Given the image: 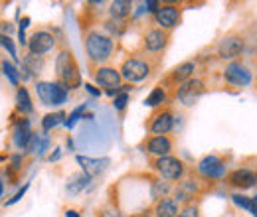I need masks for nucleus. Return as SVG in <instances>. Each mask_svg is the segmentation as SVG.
I'll return each instance as SVG.
<instances>
[{
	"label": "nucleus",
	"instance_id": "20",
	"mask_svg": "<svg viewBox=\"0 0 257 217\" xmlns=\"http://www.w3.org/2000/svg\"><path fill=\"white\" fill-rule=\"evenodd\" d=\"M16 111L20 115H30V113H34L32 97H30L28 89L24 85H18V89H16Z\"/></svg>",
	"mask_w": 257,
	"mask_h": 217
},
{
	"label": "nucleus",
	"instance_id": "12",
	"mask_svg": "<svg viewBox=\"0 0 257 217\" xmlns=\"http://www.w3.org/2000/svg\"><path fill=\"white\" fill-rule=\"evenodd\" d=\"M206 91V85H204V81L202 79H198V77H192L190 81H186L184 85H180L178 87V91H176V99H178V103L180 105H184V107H192L194 103L204 95Z\"/></svg>",
	"mask_w": 257,
	"mask_h": 217
},
{
	"label": "nucleus",
	"instance_id": "39",
	"mask_svg": "<svg viewBox=\"0 0 257 217\" xmlns=\"http://www.w3.org/2000/svg\"><path fill=\"white\" fill-rule=\"evenodd\" d=\"M255 184H257V172H255Z\"/></svg>",
	"mask_w": 257,
	"mask_h": 217
},
{
	"label": "nucleus",
	"instance_id": "37",
	"mask_svg": "<svg viewBox=\"0 0 257 217\" xmlns=\"http://www.w3.org/2000/svg\"><path fill=\"white\" fill-rule=\"evenodd\" d=\"M2 191H4V182H2V178H0V197H2Z\"/></svg>",
	"mask_w": 257,
	"mask_h": 217
},
{
	"label": "nucleus",
	"instance_id": "31",
	"mask_svg": "<svg viewBox=\"0 0 257 217\" xmlns=\"http://www.w3.org/2000/svg\"><path fill=\"white\" fill-rule=\"evenodd\" d=\"M26 189H28V184H24V186L20 187V189H18V191L14 193V197H10V199L6 201V205H12V203H16V201H20V199H22V195L26 193Z\"/></svg>",
	"mask_w": 257,
	"mask_h": 217
},
{
	"label": "nucleus",
	"instance_id": "13",
	"mask_svg": "<svg viewBox=\"0 0 257 217\" xmlns=\"http://www.w3.org/2000/svg\"><path fill=\"white\" fill-rule=\"evenodd\" d=\"M198 174L204 180H220L225 178V162L220 156H204L198 164Z\"/></svg>",
	"mask_w": 257,
	"mask_h": 217
},
{
	"label": "nucleus",
	"instance_id": "1",
	"mask_svg": "<svg viewBox=\"0 0 257 217\" xmlns=\"http://www.w3.org/2000/svg\"><path fill=\"white\" fill-rule=\"evenodd\" d=\"M162 62H164V56H151L145 52H137L128 56L127 60H123L119 71H121V77L128 83H141L149 79L155 71H159Z\"/></svg>",
	"mask_w": 257,
	"mask_h": 217
},
{
	"label": "nucleus",
	"instance_id": "16",
	"mask_svg": "<svg viewBox=\"0 0 257 217\" xmlns=\"http://www.w3.org/2000/svg\"><path fill=\"white\" fill-rule=\"evenodd\" d=\"M245 48V40L241 36H225L218 46V56L222 60H235L237 56H241Z\"/></svg>",
	"mask_w": 257,
	"mask_h": 217
},
{
	"label": "nucleus",
	"instance_id": "3",
	"mask_svg": "<svg viewBox=\"0 0 257 217\" xmlns=\"http://www.w3.org/2000/svg\"><path fill=\"white\" fill-rule=\"evenodd\" d=\"M56 77L65 91L81 87V71H79L77 60H75L73 52L65 46L60 50V54L56 58Z\"/></svg>",
	"mask_w": 257,
	"mask_h": 217
},
{
	"label": "nucleus",
	"instance_id": "11",
	"mask_svg": "<svg viewBox=\"0 0 257 217\" xmlns=\"http://www.w3.org/2000/svg\"><path fill=\"white\" fill-rule=\"evenodd\" d=\"M174 148V136L170 134H149L143 142V152L149 158H162V156H170Z\"/></svg>",
	"mask_w": 257,
	"mask_h": 217
},
{
	"label": "nucleus",
	"instance_id": "24",
	"mask_svg": "<svg viewBox=\"0 0 257 217\" xmlns=\"http://www.w3.org/2000/svg\"><path fill=\"white\" fill-rule=\"evenodd\" d=\"M172 191V186L168 180H162V178H155L153 182V197H157V201L162 197H168V193Z\"/></svg>",
	"mask_w": 257,
	"mask_h": 217
},
{
	"label": "nucleus",
	"instance_id": "7",
	"mask_svg": "<svg viewBox=\"0 0 257 217\" xmlns=\"http://www.w3.org/2000/svg\"><path fill=\"white\" fill-rule=\"evenodd\" d=\"M182 10H184L182 4H178V2H161V8L153 14L155 24L162 30L172 32L182 22Z\"/></svg>",
	"mask_w": 257,
	"mask_h": 217
},
{
	"label": "nucleus",
	"instance_id": "21",
	"mask_svg": "<svg viewBox=\"0 0 257 217\" xmlns=\"http://www.w3.org/2000/svg\"><path fill=\"white\" fill-rule=\"evenodd\" d=\"M77 162L81 164V168H83V172L89 176V178H93L97 176L107 164H109V160L105 158V160H91V158H87V156H77Z\"/></svg>",
	"mask_w": 257,
	"mask_h": 217
},
{
	"label": "nucleus",
	"instance_id": "9",
	"mask_svg": "<svg viewBox=\"0 0 257 217\" xmlns=\"http://www.w3.org/2000/svg\"><path fill=\"white\" fill-rule=\"evenodd\" d=\"M194 71H196V63L194 62H182L180 65L172 67V69L164 75L161 87H164L166 91H168V89H176V91H178V87H180V85H184L186 81H190V79H192Z\"/></svg>",
	"mask_w": 257,
	"mask_h": 217
},
{
	"label": "nucleus",
	"instance_id": "35",
	"mask_svg": "<svg viewBox=\"0 0 257 217\" xmlns=\"http://www.w3.org/2000/svg\"><path fill=\"white\" fill-rule=\"evenodd\" d=\"M60 156H62V152H60V150H56V152H54V154L50 156V162H52V160H58V158H60Z\"/></svg>",
	"mask_w": 257,
	"mask_h": 217
},
{
	"label": "nucleus",
	"instance_id": "36",
	"mask_svg": "<svg viewBox=\"0 0 257 217\" xmlns=\"http://www.w3.org/2000/svg\"><path fill=\"white\" fill-rule=\"evenodd\" d=\"M65 217H79V215H77V211H73V209H69V211H65Z\"/></svg>",
	"mask_w": 257,
	"mask_h": 217
},
{
	"label": "nucleus",
	"instance_id": "32",
	"mask_svg": "<svg viewBox=\"0 0 257 217\" xmlns=\"http://www.w3.org/2000/svg\"><path fill=\"white\" fill-rule=\"evenodd\" d=\"M48 146H50L48 136H42V138H40V146H38V154H44V152L48 150Z\"/></svg>",
	"mask_w": 257,
	"mask_h": 217
},
{
	"label": "nucleus",
	"instance_id": "26",
	"mask_svg": "<svg viewBox=\"0 0 257 217\" xmlns=\"http://www.w3.org/2000/svg\"><path fill=\"white\" fill-rule=\"evenodd\" d=\"M231 199H233V203H235L237 207H241V209H245V211H249L251 215L257 217V209H255V205H253V199H251V197L241 195V193H233Z\"/></svg>",
	"mask_w": 257,
	"mask_h": 217
},
{
	"label": "nucleus",
	"instance_id": "8",
	"mask_svg": "<svg viewBox=\"0 0 257 217\" xmlns=\"http://www.w3.org/2000/svg\"><path fill=\"white\" fill-rule=\"evenodd\" d=\"M36 93L42 105L46 107H60L67 101V91L58 81H38L36 83Z\"/></svg>",
	"mask_w": 257,
	"mask_h": 217
},
{
	"label": "nucleus",
	"instance_id": "25",
	"mask_svg": "<svg viewBox=\"0 0 257 217\" xmlns=\"http://www.w3.org/2000/svg\"><path fill=\"white\" fill-rule=\"evenodd\" d=\"M65 123V113L64 111H58V113H50V115H46L44 119H42V128L48 132V130H52V128H56L58 124Z\"/></svg>",
	"mask_w": 257,
	"mask_h": 217
},
{
	"label": "nucleus",
	"instance_id": "19",
	"mask_svg": "<svg viewBox=\"0 0 257 217\" xmlns=\"http://www.w3.org/2000/svg\"><path fill=\"white\" fill-rule=\"evenodd\" d=\"M131 12H133V2H128V0H115V2L109 4L111 20L123 22V20H127L128 16H131Z\"/></svg>",
	"mask_w": 257,
	"mask_h": 217
},
{
	"label": "nucleus",
	"instance_id": "15",
	"mask_svg": "<svg viewBox=\"0 0 257 217\" xmlns=\"http://www.w3.org/2000/svg\"><path fill=\"white\" fill-rule=\"evenodd\" d=\"M224 79L225 83H229L233 87H245L251 81V71L239 62H231L229 65H225Z\"/></svg>",
	"mask_w": 257,
	"mask_h": 217
},
{
	"label": "nucleus",
	"instance_id": "34",
	"mask_svg": "<svg viewBox=\"0 0 257 217\" xmlns=\"http://www.w3.org/2000/svg\"><path fill=\"white\" fill-rule=\"evenodd\" d=\"M28 24H30V18H28V16H24V18H22V24H20V30L24 32L26 28H28Z\"/></svg>",
	"mask_w": 257,
	"mask_h": 217
},
{
	"label": "nucleus",
	"instance_id": "40",
	"mask_svg": "<svg viewBox=\"0 0 257 217\" xmlns=\"http://www.w3.org/2000/svg\"><path fill=\"white\" fill-rule=\"evenodd\" d=\"M255 87H257V79H255Z\"/></svg>",
	"mask_w": 257,
	"mask_h": 217
},
{
	"label": "nucleus",
	"instance_id": "30",
	"mask_svg": "<svg viewBox=\"0 0 257 217\" xmlns=\"http://www.w3.org/2000/svg\"><path fill=\"white\" fill-rule=\"evenodd\" d=\"M127 103H128V93H119L113 99V107H115L117 111H123V109L127 107Z\"/></svg>",
	"mask_w": 257,
	"mask_h": 217
},
{
	"label": "nucleus",
	"instance_id": "28",
	"mask_svg": "<svg viewBox=\"0 0 257 217\" xmlns=\"http://www.w3.org/2000/svg\"><path fill=\"white\" fill-rule=\"evenodd\" d=\"M0 46L8 52V56H12V60L14 62H18V56H16V46H14V42H12V38L10 36H6V34H0Z\"/></svg>",
	"mask_w": 257,
	"mask_h": 217
},
{
	"label": "nucleus",
	"instance_id": "17",
	"mask_svg": "<svg viewBox=\"0 0 257 217\" xmlns=\"http://www.w3.org/2000/svg\"><path fill=\"white\" fill-rule=\"evenodd\" d=\"M225 184L231 187L247 189V187L255 186V174L247 168H237V170H231L229 174H225Z\"/></svg>",
	"mask_w": 257,
	"mask_h": 217
},
{
	"label": "nucleus",
	"instance_id": "29",
	"mask_svg": "<svg viewBox=\"0 0 257 217\" xmlns=\"http://www.w3.org/2000/svg\"><path fill=\"white\" fill-rule=\"evenodd\" d=\"M176 217H200V209H198L196 203H188V205H184L180 209V213Z\"/></svg>",
	"mask_w": 257,
	"mask_h": 217
},
{
	"label": "nucleus",
	"instance_id": "14",
	"mask_svg": "<svg viewBox=\"0 0 257 217\" xmlns=\"http://www.w3.org/2000/svg\"><path fill=\"white\" fill-rule=\"evenodd\" d=\"M56 48V38L52 32H46V30H38L34 32L28 40V52L32 56H44L48 52H52Z\"/></svg>",
	"mask_w": 257,
	"mask_h": 217
},
{
	"label": "nucleus",
	"instance_id": "33",
	"mask_svg": "<svg viewBox=\"0 0 257 217\" xmlns=\"http://www.w3.org/2000/svg\"><path fill=\"white\" fill-rule=\"evenodd\" d=\"M83 87H85V89H87V93H91V95H93V97H99V95H101V91H99V89H97V87H93V85H91V83H85V85H83Z\"/></svg>",
	"mask_w": 257,
	"mask_h": 217
},
{
	"label": "nucleus",
	"instance_id": "23",
	"mask_svg": "<svg viewBox=\"0 0 257 217\" xmlns=\"http://www.w3.org/2000/svg\"><path fill=\"white\" fill-rule=\"evenodd\" d=\"M89 182H91V178H89L85 172H81V174L73 176L71 182H67V191H69V193H79L83 187L89 186Z\"/></svg>",
	"mask_w": 257,
	"mask_h": 217
},
{
	"label": "nucleus",
	"instance_id": "6",
	"mask_svg": "<svg viewBox=\"0 0 257 217\" xmlns=\"http://www.w3.org/2000/svg\"><path fill=\"white\" fill-rule=\"evenodd\" d=\"M170 40H172V32L162 30L155 24V26H151L149 30L145 32L141 52L151 54V56H162L166 52V48L170 46Z\"/></svg>",
	"mask_w": 257,
	"mask_h": 217
},
{
	"label": "nucleus",
	"instance_id": "10",
	"mask_svg": "<svg viewBox=\"0 0 257 217\" xmlns=\"http://www.w3.org/2000/svg\"><path fill=\"white\" fill-rule=\"evenodd\" d=\"M89 73L93 77L99 87H103L105 91H115L121 87V71L113 65H101V67H89Z\"/></svg>",
	"mask_w": 257,
	"mask_h": 217
},
{
	"label": "nucleus",
	"instance_id": "2",
	"mask_svg": "<svg viewBox=\"0 0 257 217\" xmlns=\"http://www.w3.org/2000/svg\"><path fill=\"white\" fill-rule=\"evenodd\" d=\"M85 56L89 67H101L107 65V62L115 54V40L101 30L85 32Z\"/></svg>",
	"mask_w": 257,
	"mask_h": 217
},
{
	"label": "nucleus",
	"instance_id": "38",
	"mask_svg": "<svg viewBox=\"0 0 257 217\" xmlns=\"http://www.w3.org/2000/svg\"><path fill=\"white\" fill-rule=\"evenodd\" d=\"M251 199H253V205H255V209H257V195L255 197H251Z\"/></svg>",
	"mask_w": 257,
	"mask_h": 217
},
{
	"label": "nucleus",
	"instance_id": "5",
	"mask_svg": "<svg viewBox=\"0 0 257 217\" xmlns=\"http://www.w3.org/2000/svg\"><path fill=\"white\" fill-rule=\"evenodd\" d=\"M147 132L157 136V134H168L172 128H174V109L170 103L162 105L159 109H155L151 113V117L147 119Z\"/></svg>",
	"mask_w": 257,
	"mask_h": 217
},
{
	"label": "nucleus",
	"instance_id": "18",
	"mask_svg": "<svg viewBox=\"0 0 257 217\" xmlns=\"http://www.w3.org/2000/svg\"><path fill=\"white\" fill-rule=\"evenodd\" d=\"M153 213H155V217H176L180 213L178 201L174 197H162L155 203Z\"/></svg>",
	"mask_w": 257,
	"mask_h": 217
},
{
	"label": "nucleus",
	"instance_id": "4",
	"mask_svg": "<svg viewBox=\"0 0 257 217\" xmlns=\"http://www.w3.org/2000/svg\"><path fill=\"white\" fill-rule=\"evenodd\" d=\"M149 166L159 174V178L168 182H182L188 174V166L176 158V156H162V158H151Z\"/></svg>",
	"mask_w": 257,
	"mask_h": 217
},
{
	"label": "nucleus",
	"instance_id": "27",
	"mask_svg": "<svg viewBox=\"0 0 257 217\" xmlns=\"http://www.w3.org/2000/svg\"><path fill=\"white\" fill-rule=\"evenodd\" d=\"M0 69H2V73H4V75H6V77H8V79L14 83V85H18V79H20V71H18V69H16L12 63L4 60V62H0Z\"/></svg>",
	"mask_w": 257,
	"mask_h": 217
},
{
	"label": "nucleus",
	"instance_id": "22",
	"mask_svg": "<svg viewBox=\"0 0 257 217\" xmlns=\"http://www.w3.org/2000/svg\"><path fill=\"white\" fill-rule=\"evenodd\" d=\"M168 103V91L164 89V87H155L151 93H149V97L145 99V105L147 107H151V109H159V107H162V105H166Z\"/></svg>",
	"mask_w": 257,
	"mask_h": 217
}]
</instances>
